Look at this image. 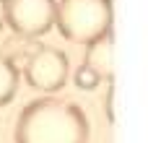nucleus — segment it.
I'll return each instance as SVG.
<instances>
[{
	"mask_svg": "<svg viewBox=\"0 0 148 143\" xmlns=\"http://www.w3.org/2000/svg\"><path fill=\"white\" fill-rule=\"evenodd\" d=\"M13 135L16 143H86L88 120L78 104L42 96L21 109Z\"/></svg>",
	"mask_w": 148,
	"mask_h": 143,
	"instance_id": "obj_1",
	"label": "nucleus"
},
{
	"mask_svg": "<svg viewBox=\"0 0 148 143\" xmlns=\"http://www.w3.org/2000/svg\"><path fill=\"white\" fill-rule=\"evenodd\" d=\"M55 26L68 42L88 47L109 34L112 0H57Z\"/></svg>",
	"mask_w": 148,
	"mask_h": 143,
	"instance_id": "obj_2",
	"label": "nucleus"
},
{
	"mask_svg": "<svg viewBox=\"0 0 148 143\" xmlns=\"http://www.w3.org/2000/svg\"><path fill=\"white\" fill-rule=\"evenodd\" d=\"M23 78L31 89L44 91V94H57L68 76H70V65H68V55L57 47L49 44H34V52L23 60Z\"/></svg>",
	"mask_w": 148,
	"mask_h": 143,
	"instance_id": "obj_3",
	"label": "nucleus"
},
{
	"mask_svg": "<svg viewBox=\"0 0 148 143\" xmlns=\"http://www.w3.org/2000/svg\"><path fill=\"white\" fill-rule=\"evenodd\" d=\"M57 21V0H8L5 26L18 36H42Z\"/></svg>",
	"mask_w": 148,
	"mask_h": 143,
	"instance_id": "obj_4",
	"label": "nucleus"
},
{
	"mask_svg": "<svg viewBox=\"0 0 148 143\" xmlns=\"http://www.w3.org/2000/svg\"><path fill=\"white\" fill-rule=\"evenodd\" d=\"M83 65H88L99 78H112V34L86 47Z\"/></svg>",
	"mask_w": 148,
	"mask_h": 143,
	"instance_id": "obj_5",
	"label": "nucleus"
},
{
	"mask_svg": "<svg viewBox=\"0 0 148 143\" xmlns=\"http://www.w3.org/2000/svg\"><path fill=\"white\" fill-rule=\"evenodd\" d=\"M18 91V68L16 63L0 52V107H5Z\"/></svg>",
	"mask_w": 148,
	"mask_h": 143,
	"instance_id": "obj_6",
	"label": "nucleus"
},
{
	"mask_svg": "<svg viewBox=\"0 0 148 143\" xmlns=\"http://www.w3.org/2000/svg\"><path fill=\"white\" fill-rule=\"evenodd\" d=\"M99 81H101V78H99L88 65H83V63H81V65L75 68V73H73V83H75L78 89H83V91H94V89L99 86Z\"/></svg>",
	"mask_w": 148,
	"mask_h": 143,
	"instance_id": "obj_7",
	"label": "nucleus"
},
{
	"mask_svg": "<svg viewBox=\"0 0 148 143\" xmlns=\"http://www.w3.org/2000/svg\"><path fill=\"white\" fill-rule=\"evenodd\" d=\"M5 8H8V0H0V29L5 26Z\"/></svg>",
	"mask_w": 148,
	"mask_h": 143,
	"instance_id": "obj_8",
	"label": "nucleus"
}]
</instances>
